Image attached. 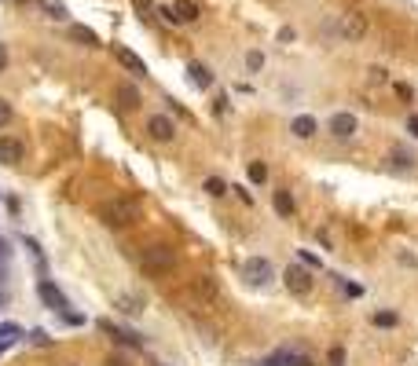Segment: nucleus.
<instances>
[{
    "label": "nucleus",
    "mask_w": 418,
    "mask_h": 366,
    "mask_svg": "<svg viewBox=\"0 0 418 366\" xmlns=\"http://www.w3.org/2000/svg\"><path fill=\"white\" fill-rule=\"evenodd\" d=\"M173 15H176V22H198L202 8L195 4V0H176V4H173Z\"/></svg>",
    "instance_id": "2eb2a0df"
},
{
    "label": "nucleus",
    "mask_w": 418,
    "mask_h": 366,
    "mask_svg": "<svg viewBox=\"0 0 418 366\" xmlns=\"http://www.w3.org/2000/svg\"><path fill=\"white\" fill-rule=\"evenodd\" d=\"M0 260H4V264H8V260H11V246H8V242H4V238H0Z\"/></svg>",
    "instance_id": "4c0bfd02"
},
{
    "label": "nucleus",
    "mask_w": 418,
    "mask_h": 366,
    "mask_svg": "<svg viewBox=\"0 0 418 366\" xmlns=\"http://www.w3.org/2000/svg\"><path fill=\"white\" fill-rule=\"evenodd\" d=\"M70 41L85 44V48H103V41L95 37V29H88V26H81V22H74V26H70Z\"/></svg>",
    "instance_id": "a211bd4d"
},
{
    "label": "nucleus",
    "mask_w": 418,
    "mask_h": 366,
    "mask_svg": "<svg viewBox=\"0 0 418 366\" xmlns=\"http://www.w3.org/2000/svg\"><path fill=\"white\" fill-rule=\"evenodd\" d=\"M243 275H246L250 286H268L271 279H276V267H271V260H264V257H250L246 267H243Z\"/></svg>",
    "instance_id": "0eeeda50"
},
{
    "label": "nucleus",
    "mask_w": 418,
    "mask_h": 366,
    "mask_svg": "<svg viewBox=\"0 0 418 366\" xmlns=\"http://www.w3.org/2000/svg\"><path fill=\"white\" fill-rule=\"evenodd\" d=\"M330 366H345V348H342V344L330 348Z\"/></svg>",
    "instance_id": "473e14b6"
},
{
    "label": "nucleus",
    "mask_w": 418,
    "mask_h": 366,
    "mask_svg": "<svg viewBox=\"0 0 418 366\" xmlns=\"http://www.w3.org/2000/svg\"><path fill=\"white\" fill-rule=\"evenodd\" d=\"M202 190H205V195H213V198H224V195H228V190H231V187H228V183H224L220 176H209V180L202 183Z\"/></svg>",
    "instance_id": "4be33fe9"
},
{
    "label": "nucleus",
    "mask_w": 418,
    "mask_h": 366,
    "mask_svg": "<svg viewBox=\"0 0 418 366\" xmlns=\"http://www.w3.org/2000/svg\"><path fill=\"white\" fill-rule=\"evenodd\" d=\"M62 323H67V326H85L88 319H85L81 311H70V308H67V311H62Z\"/></svg>",
    "instance_id": "c756f323"
},
{
    "label": "nucleus",
    "mask_w": 418,
    "mask_h": 366,
    "mask_svg": "<svg viewBox=\"0 0 418 366\" xmlns=\"http://www.w3.org/2000/svg\"><path fill=\"white\" fill-rule=\"evenodd\" d=\"M118 103H121L125 110H140L143 99H140V92L133 88V81H121V85H118Z\"/></svg>",
    "instance_id": "6ab92c4d"
},
{
    "label": "nucleus",
    "mask_w": 418,
    "mask_h": 366,
    "mask_svg": "<svg viewBox=\"0 0 418 366\" xmlns=\"http://www.w3.org/2000/svg\"><path fill=\"white\" fill-rule=\"evenodd\" d=\"M268 180V169L261 162H250V183H264Z\"/></svg>",
    "instance_id": "a878e982"
},
{
    "label": "nucleus",
    "mask_w": 418,
    "mask_h": 366,
    "mask_svg": "<svg viewBox=\"0 0 418 366\" xmlns=\"http://www.w3.org/2000/svg\"><path fill=\"white\" fill-rule=\"evenodd\" d=\"M4 282H8V264L0 260V286H4Z\"/></svg>",
    "instance_id": "58836bf2"
},
{
    "label": "nucleus",
    "mask_w": 418,
    "mask_h": 366,
    "mask_svg": "<svg viewBox=\"0 0 418 366\" xmlns=\"http://www.w3.org/2000/svg\"><path fill=\"white\" fill-rule=\"evenodd\" d=\"M22 337H26V333H22L19 323H0V356H4L15 341H22Z\"/></svg>",
    "instance_id": "dca6fc26"
},
{
    "label": "nucleus",
    "mask_w": 418,
    "mask_h": 366,
    "mask_svg": "<svg viewBox=\"0 0 418 366\" xmlns=\"http://www.w3.org/2000/svg\"><path fill=\"white\" fill-rule=\"evenodd\" d=\"M389 162H393V169H400V172H411V169H414V154L404 150V147H396V150L389 154Z\"/></svg>",
    "instance_id": "412c9836"
},
{
    "label": "nucleus",
    "mask_w": 418,
    "mask_h": 366,
    "mask_svg": "<svg viewBox=\"0 0 418 366\" xmlns=\"http://www.w3.org/2000/svg\"><path fill=\"white\" fill-rule=\"evenodd\" d=\"M316 129H319V125H316V118H312V114H297V118L290 121V132H294L297 139H312V136H316Z\"/></svg>",
    "instance_id": "4468645a"
},
{
    "label": "nucleus",
    "mask_w": 418,
    "mask_h": 366,
    "mask_svg": "<svg viewBox=\"0 0 418 366\" xmlns=\"http://www.w3.org/2000/svg\"><path fill=\"white\" fill-rule=\"evenodd\" d=\"M107 366H125V359H118V356H114V359H107Z\"/></svg>",
    "instance_id": "79ce46f5"
},
{
    "label": "nucleus",
    "mask_w": 418,
    "mask_h": 366,
    "mask_svg": "<svg viewBox=\"0 0 418 366\" xmlns=\"http://www.w3.org/2000/svg\"><path fill=\"white\" fill-rule=\"evenodd\" d=\"M407 136L418 139V114H407Z\"/></svg>",
    "instance_id": "e433bc0d"
},
{
    "label": "nucleus",
    "mask_w": 418,
    "mask_h": 366,
    "mask_svg": "<svg viewBox=\"0 0 418 366\" xmlns=\"http://www.w3.org/2000/svg\"><path fill=\"white\" fill-rule=\"evenodd\" d=\"M356 132H360L356 114H349V110H337V114L330 118V136H334V139H352Z\"/></svg>",
    "instance_id": "1a4fd4ad"
},
{
    "label": "nucleus",
    "mask_w": 418,
    "mask_h": 366,
    "mask_svg": "<svg viewBox=\"0 0 418 366\" xmlns=\"http://www.w3.org/2000/svg\"><path fill=\"white\" fill-rule=\"evenodd\" d=\"M29 344H37V348H48V344H52V337H48L44 330H34V333H29Z\"/></svg>",
    "instance_id": "2f4dec72"
},
{
    "label": "nucleus",
    "mask_w": 418,
    "mask_h": 366,
    "mask_svg": "<svg viewBox=\"0 0 418 366\" xmlns=\"http://www.w3.org/2000/svg\"><path fill=\"white\" fill-rule=\"evenodd\" d=\"M147 136L158 139V143H173V139H176V125H173V118H166V114H151V118H147Z\"/></svg>",
    "instance_id": "9d476101"
},
{
    "label": "nucleus",
    "mask_w": 418,
    "mask_h": 366,
    "mask_svg": "<svg viewBox=\"0 0 418 366\" xmlns=\"http://www.w3.org/2000/svg\"><path fill=\"white\" fill-rule=\"evenodd\" d=\"M231 190H235V195L243 198L246 205H253V190H250V187H231Z\"/></svg>",
    "instance_id": "c9c22d12"
},
{
    "label": "nucleus",
    "mask_w": 418,
    "mask_h": 366,
    "mask_svg": "<svg viewBox=\"0 0 418 366\" xmlns=\"http://www.w3.org/2000/svg\"><path fill=\"white\" fill-rule=\"evenodd\" d=\"M271 205H276V213H279V216H294V213H297V205H294V195H290V190H276Z\"/></svg>",
    "instance_id": "aec40b11"
},
{
    "label": "nucleus",
    "mask_w": 418,
    "mask_h": 366,
    "mask_svg": "<svg viewBox=\"0 0 418 366\" xmlns=\"http://www.w3.org/2000/svg\"><path fill=\"white\" fill-rule=\"evenodd\" d=\"M261 366H312V359L301 356V352H294V348H279V352L268 356Z\"/></svg>",
    "instance_id": "f8f14e48"
},
{
    "label": "nucleus",
    "mask_w": 418,
    "mask_h": 366,
    "mask_svg": "<svg viewBox=\"0 0 418 366\" xmlns=\"http://www.w3.org/2000/svg\"><path fill=\"white\" fill-rule=\"evenodd\" d=\"M11 118H15V110H11V103L4 99V95H0V129H8Z\"/></svg>",
    "instance_id": "393cba45"
},
{
    "label": "nucleus",
    "mask_w": 418,
    "mask_h": 366,
    "mask_svg": "<svg viewBox=\"0 0 418 366\" xmlns=\"http://www.w3.org/2000/svg\"><path fill=\"white\" fill-rule=\"evenodd\" d=\"M8 66V52H4V44H0V70Z\"/></svg>",
    "instance_id": "a19ab883"
},
{
    "label": "nucleus",
    "mask_w": 418,
    "mask_h": 366,
    "mask_svg": "<svg viewBox=\"0 0 418 366\" xmlns=\"http://www.w3.org/2000/svg\"><path fill=\"white\" fill-rule=\"evenodd\" d=\"M283 282H286V290H290L294 297H309L312 293V272L304 264H290V267H286Z\"/></svg>",
    "instance_id": "20e7f679"
},
{
    "label": "nucleus",
    "mask_w": 418,
    "mask_h": 366,
    "mask_svg": "<svg viewBox=\"0 0 418 366\" xmlns=\"http://www.w3.org/2000/svg\"><path fill=\"white\" fill-rule=\"evenodd\" d=\"M378 330H393L396 323H400V315L396 311H389V308H385V311H375V319H371Z\"/></svg>",
    "instance_id": "b1692460"
},
{
    "label": "nucleus",
    "mask_w": 418,
    "mask_h": 366,
    "mask_svg": "<svg viewBox=\"0 0 418 366\" xmlns=\"http://www.w3.org/2000/svg\"><path fill=\"white\" fill-rule=\"evenodd\" d=\"M41 8H44V15H48V19H55V22H62V19H67V8H62L59 4V0H41Z\"/></svg>",
    "instance_id": "5701e85b"
},
{
    "label": "nucleus",
    "mask_w": 418,
    "mask_h": 366,
    "mask_svg": "<svg viewBox=\"0 0 418 366\" xmlns=\"http://www.w3.org/2000/svg\"><path fill=\"white\" fill-rule=\"evenodd\" d=\"M191 297L198 300V304H217L220 300V286H217V279L213 275H198V279H191Z\"/></svg>",
    "instance_id": "39448f33"
},
{
    "label": "nucleus",
    "mask_w": 418,
    "mask_h": 366,
    "mask_svg": "<svg viewBox=\"0 0 418 366\" xmlns=\"http://www.w3.org/2000/svg\"><path fill=\"white\" fill-rule=\"evenodd\" d=\"M140 267L147 275H169L173 267H176V253L169 246H147L140 253Z\"/></svg>",
    "instance_id": "f03ea898"
},
{
    "label": "nucleus",
    "mask_w": 418,
    "mask_h": 366,
    "mask_svg": "<svg viewBox=\"0 0 418 366\" xmlns=\"http://www.w3.org/2000/svg\"><path fill=\"white\" fill-rule=\"evenodd\" d=\"M367 81H371V85H385V70L382 66H371V70H367Z\"/></svg>",
    "instance_id": "72a5a7b5"
},
{
    "label": "nucleus",
    "mask_w": 418,
    "mask_h": 366,
    "mask_svg": "<svg viewBox=\"0 0 418 366\" xmlns=\"http://www.w3.org/2000/svg\"><path fill=\"white\" fill-rule=\"evenodd\" d=\"M118 308H121L125 315H140V311H143L136 297H121V300H118Z\"/></svg>",
    "instance_id": "bb28decb"
},
{
    "label": "nucleus",
    "mask_w": 418,
    "mask_h": 366,
    "mask_svg": "<svg viewBox=\"0 0 418 366\" xmlns=\"http://www.w3.org/2000/svg\"><path fill=\"white\" fill-rule=\"evenodd\" d=\"M261 66H264V55H261V52H246V70H250V73H257Z\"/></svg>",
    "instance_id": "c85d7f7f"
},
{
    "label": "nucleus",
    "mask_w": 418,
    "mask_h": 366,
    "mask_svg": "<svg viewBox=\"0 0 418 366\" xmlns=\"http://www.w3.org/2000/svg\"><path fill=\"white\" fill-rule=\"evenodd\" d=\"M133 4H136L140 11H151V0H133Z\"/></svg>",
    "instance_id": "ea45409f"
},
{
    "label": "nucleus",
    "mask_w": 418,
    "mask_h": 366,
    "mask_svg": "<svg viewBox=\"0 0 418 366\" xmlns=\"http://www.w3.org/2000/svg\"><path fill=\"white\" fill-rule=\"evenodd\" d=\"M95 326H100V330L107 333V337L114 341V344H121V348H143V337H140V333H133V330H121V326H114L110 319H100Z\"/></svg>",
    "instance_id": "6e6552de"
},
{
    "label": "nucleus",
    "mask_w": 418,
    "mask_h": 366,
    "mask_svg": "<svg viewBox=\"0 0 418 366\" xmlns=\"http://www.w3.org/2000/svg\"><path fill=\"white\" fill-rule=\"evenodd\" d=\"M37 297L44 300V308H52V311H59V315L70 308L67 293H62V290H59V286H55L52 279H41V282H37Z\"/></svg>",
    "instance_id": "423d86ee"
},
{
    "label": "nucleus",
    "mask_w": 418,
    "mask_h": 366,
    "mask_svg": "<svg viewBox=\"0 0 418 366\" xmlns=\"http://www.w3.org/2000/svg\"><path fill=\"white\" fill-rule=\"evenodd\" d=\"M187 77H191L198 88H213V70H209L205 62H187Z\"/></svg>",
    "instance_id": "f3484780"
},
{
    "label": "nucleus",
    "mask_w": 418,
    "mask_h": 366,
    "mask_svg": "<svg viewBox=\"0 0 418 366\" xmlns=\"http://www.w3.org/2000/svg\"><path fill=\"white\" fill-rule=\"evenodd\" d=\"M100 220L107 227H125L136 220V202L133 198H107L100 205Z\"/></svg>",
    "instance_id": "f257e3e1"
},
{
    "label": "nucleus",
    "mask_w": 418,
    "mask_h": 366,
    "mask_svg": "<svg viewBox=\"0 0 418 366\" xmlns=\"http://www.w3.org/2000/svg\"><path fill=\"white\" fill-rule=\"evenodd\" d=\"M154 15H158L162 22H169V26H180V22H176V15H173V8H162V4H158V8H154Z\"/></svg>",
    "instance_id": "7c9ffc66"
},
{
    "label": "nucleus",
    "mask_w": 418,
    "mask_h": 366,
    "mask_svg": "<svg viewBox=\"0 0 418 366\" xmlns=\"http://www.w3.org/2000/svg\"><path fill=\"white\" fill-rule=\"evenodd\" d=\"M337 37L349 41V44H356L367 37V15L363 11H345L342 19H337Z\"/></svg>",
    "instance_id": "7ed1b4c3"
},
{
    "label": "nucleus",
    "mask_w": 418,
    "mask_h": 366,
    "mask_svg": "<svg viewBox=\"0 0 418 366\" xmlns=\"http://www.w3.org/2000/svg\"><path fill=\"white\" fill-rule=\"evenodd\" d=\"M22 143L15 136H0V165H19L22 162Z\"/></svg>",
    "instance_id": "ddd939ff"
},
{
    "label": "nucleus",
    "mask_w": 418,
    "mask_h": 366,
    "mask_svg": "<svg viewBox=\"0 0 418 366\" xmlns=\"http://www.w3.org/2000/svg\"><path fill=\"white\" fill-rule=\"evenodd\" d=\"M114 59L121 62V66H125L128 73H136V77H147V62H143L136 52H128L125 44H114Z\"/></svg>",
    "instance_id": "9b49d317"
},
{
    "label": "nucleus",
    "mask_w": 418,
    "mask_h": 366,
    "mask_svg": "<svg viewBox=\"0 0 418 366\" xmlns=\"http://www.w3.org/2000/svg\"><path fill=\"white\" fill-rule=\"evenodd\" d=\"M297 264H304V267H309V272H312V267H319V264H323V260H319V257H316V253H309V249H301V253H297Z\"/></svg>",
    "instance_id": "cd10ccee"
},
{
    "label": "nucleus",
    "mask_w": 418,
    "mask_h": 366,
    "mask_svg": "<svg viewBox=\"0 0 418 366\" xmlns=\"http://www.w3.org/2000/svg\"><path fill=\"white\" fill-rule=\"evenodd\" d=\"M213 114H217V118L228 114V99H224V95H217V99H213Z\"/></svg>",
    "instance_id": "f704fd0d"
}]
</instances>
